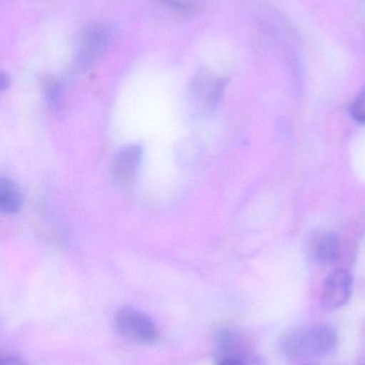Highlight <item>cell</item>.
I'll list each match as a JSON object with an SVG mask.
<instances>
[{"instance_id":"6da1fadb","label":"cell","mask_w":365,"mask_h":365,"mask_svg":"<svg viewBox=\"0 0 365 365\" xmlns=\"http://www.w3.org/2000/svg\"><path fill=\"white\" fill-rule=\"evenodd\" d=\"M279 346L287 357L298 359L325 358L338 349L339 334L336 328L329 324H315L285 334Z\"/></svg>"},{"instance_id":"7a4b0ae2","label":"cell","mask_w":365,"mask_h":365,"mask_svg":"<svg viewBox=\"0 0 365 365\" xmlns=\"http://www.w3.org/2000/svg\"><path fill=\"white\" fill-rule=\"evenodd\" d=\"M116 330L131 342L152 345L160 339V329L156 322L143 311L133 307H124L114 317Z\"/></svg>"},{"instance_id":"3957f363","label":"cell","mask_w":365,"mask_h":365,"mask_svg":"<svg viewBox=\"0 0 365 365\" xmlns=\"http://www.w3.org/2000/svg\"><path fill=\"white\" fill-rule=\"evenodd\" d=\"M354 279L346 269L330 272L321 287V302L324 310L334 312L343 308L353 294Z\"/></svg>"},{"instance_id":"277c9868","label":"cell","mask_w":365,"mask_h":365,"mask_svg":"<svg viewBox=\"0 0 365 365\" xmlns=\"http://www.w3.org/2000/svg\"><path fill=\"white\" fill-rule=\"evenodd\" d=\"M109 36L111 32L106 26L94 25L88 28L81 36L77 47V60L79 63L84 66L94 63L106 49Z\"/></svg>"},{"instance_id":"5b68a950","label":"cell","mask_w":365,"mask_h":365,"mask_svg":"<svg viewBox=\"0 0 365 365\" xmlns=\"http://www.w3.org/2000/svg\"><path fill=\"white\" fill-rule=\"evenodd\" d=\"M218 358L236 357L249 360L253 357V347L246 334L235 328H224L216 339Z\"/></svg>"},{"instance_id":"8992f818","label":"cell","mask_w":365,"mask_h":365,"mask_svg":"<svg viewBox=\"0 0 365 365\" xmlns=\"http://www.w3.org/2000/svg\"><path fill=\"white\" fill-rule=\"evenodd\" d=\"M141 148L128 145L118 152L111 163V177L118 184H126L134 179L141 160Z\"/></svg>"},{"instance_id":"52a82bcc","label":"cell","mask_w":365,"mask_h":365,"mask_svg":"<svg viewBox=\"0 0 365 365\" xmlns=\"http://www.w3.org/2000/svg\"><path fill=\"white\" fill-rule=\"evenodd\" d=\"M313 259L321 265H331L340 257L341 247L338 235L331 232L316 234L310 242Z\"/></svg>"},{"instance_id":"ba28073f","label":"cell","mask_w":365,"mask_h":365,"mask_svg":"<svg viewBox=\"0 0 365 365\" xmlns=\"http://www.w3.org/2000/svg\"><path fill=\"white\" fill-rule=\"evenodd\" d=\"M223 89L220 79H212L207 74H199L192 86V96L203 107L214 106Z\"/></svg>"},{"instance_id":"9c48e42d","label":"cell","mask_w":365,"mask_h":365,"mask_svg":"<svg viewBox=\"0 0 365 365\" xmlns=\"http://www.w3.org/2000/svg\"><path fill=\"white\" fill-rule=\"evenodd\" d=\"M23 197L19 186L11 179L0 180V210L6 214H14L21 208Z\"/></svg>"},{"instance_id":"30bf717a","label":"cell","mask_w":365,"mask_h":365,"mask_svg":"<svg viewBox=\"0 0 365 365\" xmlns=\"http://www.w3.org/2000/svg\"><path fill=\"white\" fill-rule=\"evenodd\" d=\"M158 1L169 6V9L186 13L196 12L203 4V0H158Z\"/></svg>"},{"instance_id":"8fae6325","label":"cell","mask_w":365,"mask_h":365,"mask_svg":"<svg viewBox=\"0 0 365 365\" xmlns=\"http://www.w3.org/2000/svg\"><path fill=\"white\" fill-rule=\"evenodd\" d=\"M349 111H351V115L355 121L365 123V85L358 92L355 100L351 103Z\"/></svg>"},{"instance_id":"7c38bea8","label":"cell","mask_w":365,"mask_h":365,"mask_svg":"<svg viewBox=\"0 0 365 365\" xmlns=\"http://www.w3.org/2000/svg\"><path fill=\"white\" fill-rule=\"evenodd\" d=\"M43 90L45 92L46 100L49 101L51 105H57L59 101V87L53 79H47L44 81L43 85Z\"/></svg>"},{"instance_id":"4fadbf2b","label":"cell","mask_w":365,"mask_h":365,"mask_svg":"<svg viewBox=\"0 0 365 365\" xmlns=\"http://www.w3.org/2000/svg\"><path fill=\"white\" fill-rule=\"evenodd\" d=\"M216 365H249V362L240 358L222 357L219 358Z\"/></svg>"},{"instance_id":"5bb4252c","label":"cell","mask_w":365,"mask_h":365,"mask_svg":"<svg viewBox=\"0 0 365 365\" xmlns=\"http://www.w3.org/2000/svg\"><path fill=\"white\" fill-rule=\"evenodd\" d=\"M0 365H28L25 360L17 356L8 355L6 357H2Z\"/></svg>"},{"instance_id":"9a60e30c","label":"cell","mask_w":365,"mask_h":365,"mask_svg":"<svg viewBox=\"0 0 365 365\" xmlns=\"http://www.w3.org/2000/svg\"><path fill=\"white\" fill-rule=\"evenodd\" d=\"M9 86H10V78L4 73H2L1 77H0V87H1V90H6Z\"/></svg>"},{"instance_id":"2e32d148","label":"cell","mask_w":365,"mask_h":365,"mask_svg":"<svg viewBox=\"0 0 365 365\" xmlns=\"http://www.w3.org/2000/svg\"><path fill=\"white\" fill-rule=\"evenodd\" d=\"M306 365H310V364H306Z\"/></svg>"},{"instance_id":"e0dca14e","label":"cell","mask_w":365,"mask_h":365,"mask_svg":"<svg viewBox=\"0 0 365 365\" xmlns=\"http://www.w3.org/2000/svg\"><path fill=\"white\" fill-rule=\"evenodd\" d=\"M365 365V364H364Z\"/></svg>"}]
</instances>
